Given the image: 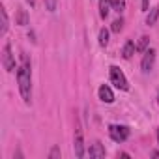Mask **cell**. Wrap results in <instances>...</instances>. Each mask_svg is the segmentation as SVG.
<instances>
[{"label":"cell","instance_id":"6da1fadb","mask_svg":"<svg viewBox=\"0 0 159 159\" xmlns=\"http://www.w3.org/2000/svg\"><path fill=\"white\" fill-rule=\"evenodd\" d=\"M17 83L25 103H30V66L25 54H23V66L17 67Z\"/></svg>","mask_w":159,"mask_h":159},{"label":"cell","instance_id":"7a4b0ae2","mask_svg":"<svg viewBox=\"0 0 159 159\" xmlns=\"http://www.w3.org/2000/svg\"><path fill=\"white\" fill-rule=\"evenodd\" d=\"M109 73H111V83H112L116 88H120V90H129V83H127V79H125V75L122 73L120 67L111 66Z\"/></svg>","mask_w":159,"mask_h":159},{"label":"cell","instance_id":"3957f363","mask_svg":"<svg viewBox=\"0 0 159 159\" xmlns=\"http://www.w3.org/2000/svg\"><path fill=\"white\" fill-rule=\"evenodd\" d=\"M109 135H111V139L114 140V142H124V140H127L129 139V127L127 125H111L109 127Z\"/></svg>","mask_w":159,"mask_h":159},{"label":"cell","instance_id":"277c9868","mask_svg":"<svg viewBox=\"0 0 159 159\" xmlns=\"http://www.w3.org/2000/svg\"><path fill=\"white\" fill-rule=\"evenodd\" d=\"M2 64H4V69H6V71H13V67H15V60H13L11 45H10V43L4 45V51H2Z\"/></svg>","mask_w":159,"mask_h":159},{"label":"cell","instance_id":"5b68a950","mask_svg":"<svg viewBox=\"0 0 159 159\" xmlns=\"http://www.w3.org/2000/svg\"><path fill=\"white\" fill-rule=\"evenodd\" d=\"M153 62H155V51L150 49V51H144V56H142V62H140V69L144 73H148L152 67H153Z\"/></svg>","mask_w":159,"mask_h":159},{"label":"cell","instance_id":"8992f818","mask_svg":"<svg viewBox=\"0 0 159 159\" xmlns=\"http://www.w3.org/2000/svg\"><path fill=\"white\" fill-rule=\"evenodd\" d=\"M75 155L77 157H83L84 155V140H83V129L81 127H75Z\"/></svg>","mask_w":159,"mask_h":159},{"label":"cell","instance_id":"52a82bcc","mask_svg":"<svg viewBox=\"0 0 159 159\" xmlns=\"http://www.w3.org/2000/svg\"><path fill=\"white\" fill-rule=\"evenodd\" d=\"M98 94H99V99H101L103 103H112V101H114V94H112V90H111L107 84L99 86Z\"/></svg>","mask_w":159,"mask_h":159},{"label":"cell","instance_id":"ba28073f","mask_svg":"<svg viewBox=\"0 0 159 159\" xmlns=\"http://www.w3.org/2000/svg\"><path fill=\"white\" fill-rule=\"evenodd\" d=\"M112 10V0H99V15L101 19H107Z\"/></svg>","mask_w":159,"mask_h":159},{"label":"cell","instance_id":"9c48e42d","mask_svg":"<svg viewBox=\"0 0 159 159\" xmlns=\"http://www.w3.org/2000/svg\"><path fill=\"white\" fill-rule=\"evenodd\" d=\"M135 51H137V45H135L131 39H127V41L124 43V49H122V56H124L125 60H129V58L135 54Z\"/></svg>","mask_w":159,"mask_h":159},{"label":"cell","instance_id":"30bf717a","mask_svg":"<svg viewBox=\"0 0 159 159\" xmlns=\"http://www.w3.org/2000/svg\"><path fill=\"white\" fill-rule=\"evenodd\" d=\"M88 153H90V157H105V148H103V144L98 140V142H94V144L90 146Z\"/></svg>","mask_w":159,"mask_h":159},{"label":"cell","instance_id":"8fae6325","mask_svg":"<svg viewBox=\"0 0 159 159\" xmlns=\"http://www.w3.org/2000/svg\"><path fill=\"white\" fill-rule=\"evenodd\" d=\"M157 19H159V6H155V8L150 10V13L146 15V25L148 26H153L157 23Z\"/></svg>","mask_w":159,"mask_h":159},{"label":"cell","instance_id":"7c38bea8","mask_svg":"<svg viewBox=\"0 0 159 159\" xmlns=\"http://www.w3.org/2000/svg\"><path fill=\"white\" fill-rule=\"evenodd\" d=\"M15 25H19V26H26V25H28V15H26V10H23V8H19V10H17Z\"/></svg>","mask_w":159,"mask_h":159},{"label":"cell","instance_id":"4fadbf2b","mask_svg":"<svg viewBox=\"0 0 159 159\" xmlns=\"http://www.w3.org/2000/svg\"><path fill=\"white\" fill-rule=\"evenodd\" d=\"M0 19H2V26H0V34L4 36V34L8 32V26H10V25H8V13H6V10H4V8H0Z\"/></svg>","mask_w":159,"mask_h":159},{"label":"cell","instance_id":"5bb4252c","mask_svg":"<svg viewBox=\"0 0 159 159\" xmlns=\"http://www.w3.org/2000/svg\"><path fill=\"white\" fill-rule=\"evenodd\" d=\"M148 43H150V38H148V36H142V38L139 39V43H137V51H139V52L148 51V49H146V47H148Z\"/></svg>","mask_w":159,"mask_h":159},{"label":"cell","instance_id":"9a60e30c","mask_svg":"<svg viewBox=\"0 0 159 159\" xmlns=\"http://www.w3.org/2000/svg\"><path fill=\"white\" fill-rule=\"evenodd\" d=\"M107 43H109V30L107 28H101L99 30V45L101 47H107Z\"/></svg>","mask_w":159,"mask_h":159},{"label":"cell","instance_id":"2e32d148","mask_svg":"<svg viewBox=\"0 0 159 159\" xmlns=\"http://www.w3.org/2000/svg\"><path fill=\"white\" fill-rule=\"evenodd\" d=\"M124 8H125V0H112V10H114V11L122 13Z\"/></svg>","mask_w":159,"mask_h":159},{"label":"cell","instance_id":"e0dca14e","mask_svg":"<svg viewBox=\"0 0 159 159\" xmlns=\"http://www.w3.org/2000/svg\"><path fill=\"white\" fill-rule=\"evenodd\" d=\"M122 28H124V21H122V19H116V21L112 23V26H111V30H112V32H116V34H118Z\"/></svg>","mask_w":159,"mask_h":159},{"label":"cell","instance_id":"ac0fdd59","mask_svg":"<svg viewBox=\"0 0 159 159\" xmlns=\"http://www.w3.org/2000/svg\"><path fill=\"white\" fill-rule=\"evenodd\" d=\"M45 8L49 11H54L56 10V0H45Z\"/></svg>","mask_w":159,"mask_h":159},{"label":"cell","instance_id":"d6986e66","mask_svg":"<svg viewBox=\"0 0 159 159\" xmlns=\"http://www.w3.org/2000/svg\"><path fill=\"white\" fill-rule=\"evenodd\" d=\"M49 157H51V159H56V157H60V148H58V146H54V148L51 150Z\"/></svg>","mask_w":159,"mask_h":159},{"label":"cell","instance_id":"ffe728a7","mask_svg":"<svg viewBox=\"0 0 159 159\" xmlns=\"http://www.w3.org/2000/svg\"><path fill=\"white\" fill-rule=\"evenodd\" d=\"M150 10V0H142V11H148Z\"/></svg>","mask_w":159,"mask_h":159},{"label":"cell","instance_id":"44dd1931","mask_svg":"<svg viewBox=\"0 0 159 159\" xmlns=\"http://www.w3.org/2000/svg\"><path fill=\"white\" fill-rule=\"evenodd\" d=\"M152 155H153V157H159V152L155 150V152H152Z\"/></svg>","mask_w":159,"mask_h":159},{"label":"cell","instance_id":"7402d4cb","mask_svg":"<svg viewBox=\"0 0 159 159\" xmlns=\"http://www.w3.org/2000/svg\"><path fill=\"white\" fill-rule=\"evenodd\" d=\"M28 2H30V4H34V2H36V0H28Z\"/></svg>","mask_w":159,"mask_h":159},{"label":"cell","instance_id":"603a6c76","mask_svg":"<svg viewBox=\"0 0 159 159\" xmlns=\"http://www.w3.org/2000/svg\"><path fill=\"white\" fill-rule=\"evenodd\" d=\"M157 103H159V94H157Z\"/></svg>","mask_w":159,"mask_h":159},{"label":"cell","instance_id":"cb8c5ba5","mask_svg":"<svg viewBox=\"0 0 159 159\" xmlns=\"http://www.w3.org/2000/svg\"><path fill=\"white\" fill-rule=\"evenodd\" d=\"M157 139H159V129H157Z\"/></svg>","mask_w":159,"mask_h":159}]
</instances>
